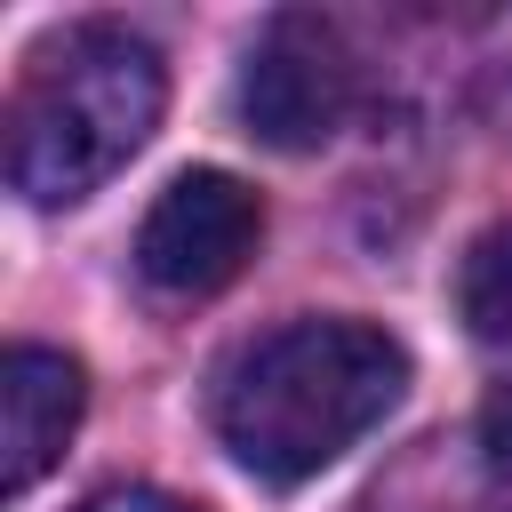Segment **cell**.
I'll return each instance as SVG.
<instances>
[{"mask_svg":"<svg viewBox=\"0 0 512 512\" xmlns=\"http://www.w3.org/2000/svg\"><path fill=\"white\" fill-rule=\"evenodd\" d=\"M168 72L160 48L128 24H80L48 40L8 104V184L32 208H72L88 200L112 168L144 152L160 128Z\"/></svg>","mask_w":512,"mask_h":512,"instance_id":"cell-2","label":"cell"},{"mask_svg":"<svg viewBox=\"0 0 512 512\" xmlns=\"http://www.w3.org/2000/svg\"><path fill=\"white\" fill-rule=\"evenodd\" d=\"M456 312H464V328H472V336L512 344V224H488V232L464 248Z\"/></svg>","mask_w":512,"mask_h":512,"instance_id":"cell-6","label":"cell"},{"mask_svg":"<svg viewBox=\"0 0 512 512\" xmlns=\"http://www.w3.org/2000/svg\"><path fill=\"white\" fill-rule=\"evenodd\" d=\"M256 232H264V208L240 176L184 168L136 224V272L160 296H208L256 256Z\"/></svg>","mask_w":512,"mask_h":512,"instance_id":"cell-4","label":"cell"},{"mask_svg":"<svg viewBox=\"0 0 512 512\" xmlns=\"http://www.w3.org/2000/svg\"><path fill=\"white\" fill-rule=\"evenodd\" d=\"M360 96V64L320 16H272L240 64V120L272 152H312L344 128Z\"/></svg>","mask_w":512,"mask_h":512,"instance_id":"cell-3","label":"cell"},{"mask_svg":"<svg viewBox=\"0 0 512 512\" xmlns=\"http://www.w3.org/2000/svg\"><path fill=\"white\" fill-rule=\"evenodd\" d=\"M400 392L408 344L376 320H288L224 360L216 432L256 480L296 488L328 472L360 432H376L400 408Z\"/></svg>","mask_w":512,"mask_h":512,"instance_id":"cell-1","label":"cell"},{"mask_svg":"<svg viewBox=\"0 0 512 512\" xmlns=\"http://www.w3.org/2000/svg\"><path fill=\"white\" fill-rule=\"evenodd\" d=\"M80 360L48 352V344H16L0 368V480L8 496H24L72 440L80 424Z\"/></svg>","mask_w":512,"mask_h":512,"instance_id":"cell-5","label":"cell"},{"mask_svg":"<svg viewBox=\"0 0 512 512\" xmlns=\"http://www.w3.org/2000/svg\"><path fill=\"white\" fill-rule=\"evenodd\" d=\"M80 512H200V504H184L168 488H96Z\"/></svg>","mask_w":512,"mask_h":512,"instance_id":"cell-7","label":"cell"}]
</instances>
